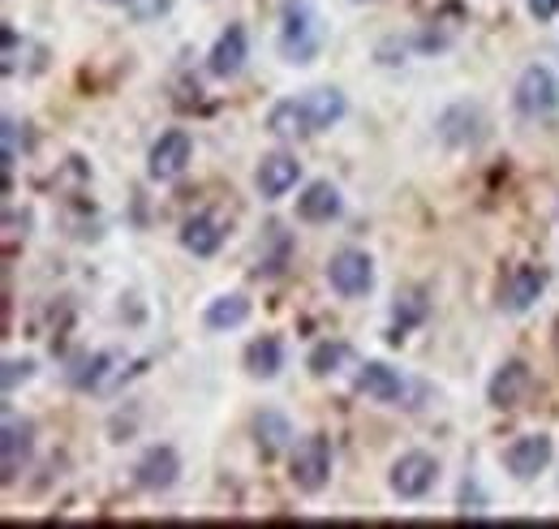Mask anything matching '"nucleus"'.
<instances>
[{"instance_id":"nucleus-1","label":"nucleus","mask_w":559,"mask_h":529,"mask_svg":"<svg viewBox=\"0 0 559 529\" xmlns=\"http://www.w3.org/2000/svg\"><path fill=\"white\" fill-rule=\"evenodd\" d=\"M323 48V22L319 13L310 9V0H288L284 4V26H280V52L293 61V66H306L314 61Z\"/></svg>"},{"instance_id":"nucleus-2","label":"nucleus","mask_w":559,"mask_h":529,"mask_svg":"<svg viewBox=\"0 0 559 529\" xmlns=\"http://www.w3.org/2000/svg\"><path fill=\"white\" fill-rule=\"evenodd\" d=\"M516 113L521 117H551L559 108V82H556V73L547 66H530L525 73H521V82H516Z\"/></svg>"},{"instance_id":"nucleus-3","label":"nucleus","mask_w":559,"mask_h":529,"mask_svg":"<svg viewBox=\"0 0 559 529\" xmlns=\"http://www.w3.org/2000/svg\"><path fill=\"white\" fill-rule=\"evenodd\" d=\"M328 478H332V444L323 435L301 439L297 452H293V482H297V491L314 495V491L328 486Z\"/></svg>"},{"instance_id":"nucleus-4","label":"nucleus","mask_w":559,"mask_h":529,"mask_svg":"<svg viewBox=\"0 0 559 529\" xmlns=\"http://www.w3.org/2000/svg\"><path fill=\"white\" fill-rule=\"evenodd\" d=\"M190 155H194V142H190L186 130L159 133V142H155L151 155H146V173H151L155 181H177V177L190 168Z\"/></svg>"},{"instance_id":"nucleus-5","label":"nucleus","mask_w":559,"mask_h":529,"mask_svg":"<svg viewBox=\"0 0 559 529\" xmlns=\"http://www.w3.org/2000/svg\"><path fill=\"white\" fill-rule=\"evenodd\" d=\"M388 482H392V491L401 499H421V495L435 491L439 465H435V457H426V452H409V457H401V461L392 465V478Z\"/></svg>"},{"instance_id":"nucleus-6","label":"nucleus","mask_w":559,"mask_h":529,"mask_svg":"<svg viewBox=\"0 0 559 529\" xmlns=\"http://www.w3.org/2000/svg\"><path fill=\"white\" fill-rule=\"evenodd\" d=\"M328 280H332V289H336L341 297H361V293H370V284H374V263H370V255H361V250H341V255L328 263Z\"/></svg>"},{"instance_id":"nucleus-7","label":"nucleus","mask_w":559,"mask_h":529,"mask_svg":"<svg viewBox=\"0 0 559 529\" xmlns=\"http://www.w3.org/2000/svg\"><path fill=\"white\" fill-rule=\"evenodd\" d=\"M503 465H508V473L521 478V482L538 478V473L551 465V439H547V435H521L516 444H508Z\"/></svg>"},{"instance_id":"nucleus-8","label":"nucleus","mask_w":559,"mask_h":529,"mask_svg":"<svg viewBox=\"0 0 559 529\" xmlns=\"http://www.w3.org/2000/svg\"><path fill=\"white\" fill-rule=\"evenodd\" d=\"M297 177H301V164H297V155H267L263 164H259V173H254V186H259V195L263 199H284L293 186H297Z\"/></svg>"},{"instance_id":"nucleus-9","label":"nucleus","mask_w":559,"mask_h":529,"mask_svg":"<svg viewBox=\"0 0 559 529\" xmlns=\"http://www.w3.org/2000/svg\"><path fill=\"white\" fill-rule=\"evenodd\" d=\"M31 439H35V426L4 413V439H0V457H4V482H13L22 473V465L31 457Z\"/></svg>"},{"instance_id":"nucleus-10","label":"nucleus","mask_w":559,"mask_h":529,"mask_svg":"<svg viewBox=\"0 0 559 529\" xmlns=\"http://www.w3.org/2000/svg\"><path fill=\"white\" fill-rule=\"evenodd\" d=\"M525 392H530V366H525V362H503L487 388V397L495 409H512V404H521Z\"/></svg>"},{"instance_id":"nucleus-11","label":"nucleus","mask_w":559,"mask_h":529,"mask_svg":"<svg viewBox=\"0 0 559 529\" xmlns=\"http://www.w3.org/2000/svg\"><path fill=\"white\" fill-rule=\"evenodd\" d=\"M177 473H181V461H177L173 448H151L139 461V469H134L142 491H168L177 482Z\"/></svg>"},{"instance_id":"nucleus-12","label":"nucleus","mask_w":559,"mask_h":529,"mask_svg":"<svg viewBox=\"0 0 559 529\" xmlns=\"http://www.w3.org/2000/svg\"><path fill=\"white\" fill-rule=\"evenodd\" d=\"M543 289H547V275H543L538 267H516V271L508 275V284H503V306H508L512 315H521V310H530V306L543 297Z\"/></svg>"},{"instance_id":"nucleus-13","label":"nucleus","mask_w":559,"mask_h":529,"mask_svg":"<svg viewBox=\"0 0 559 529\" xmlns=\"http://www.w3.org/2000/svg\"><path fill=\"white\" fill-rule=\"evenodd\" d=\"M357 392L370 400H383V404H392V400L405 397V379L392 371V366H383V362H366L361 366V375H357Z\"/></svg>"},{"instance_id":"nucleus-14","label":"nucleus","mask_w":559,"mask_h":529,"mask_svg":"<svg viewBox=\"0 0 559 529\" xmlns=\"http://www.w3.org/2000/svg\"><path fill=\"white\" fill-rule=\"evenodd\" d=\"M241 66H246V31L241 26H228L215 39V48H211L207 69L215 78H233V73H241Z\"/></svg>"},{"instance_id":"nucleus-15","label":"nucleus","mask_w":559,"mask_h":529,"mask_svg":"<svg viewBox=\"0 0 559 529\" xmlns=\"http://www.w3.org/2000/svg\"><path fill=\"white\" fill-rule=\"evenodd\" d=\"M297 215H301L306 224H328V220H336V215H341V195H336V186H332V181L306 186V195L297 199Z\"/></svg>"},{"instance_id":"nucleus-16","label":"nucleus","mask_w":559,"mask_h":529,"mask_svg":"<svg viewBox=\"0 0 559 529\" xmlns=\"http://www.w3.org/2000/svg\"><path fill=\"white\" fill-rule=\"evenodd\" d=\"M267 130L276 133V138H306V133H314L306 99H280L276 108L267 113Z\"/></svg>"},{"instance_id":"nucleus-17","label":"nucleus","mask_w":559,"mask_h":529,"mask_svg":"<svg viewBox=\"0 0 559 529\" xmlns=\"http://www.w3.org/2000/svg\"><path fill=\"white\" fill-rule=\"evenodd\" d=\"M181 246H186L194 259H211V255L224 246V228H219L211 215H194V220H186V228H181Z\"/></svg>"},{"instance_id":"nucleus-18","label":"nucleus","mask_w":559,"mask_h":529,"mask_svg":"<svg viewBox=\"0 0 559 529\" xmlns=\"http://www.w3.org/2000/svg\"><path fill=\"white\" fill-rule=\"evenodd\" d=\"M301 99H306V108H310L314 133L332 130V126L345 117V95H341L336 86H319V91H310V95H301Z\"/></svg>"},{"instance_id":"nucleus-19","label":"nucleus","mask_w":559,"mask_h":529,"mask_svg":"<svg viewBox=\"0 0 559 529\" xmlns=\"http://www.w3.org/2000/svg\"><path fill=\"white\" fill-rule=\"evenodd\" d=\"M246 319H250V302H246L241 293L215 297L207 306V315H203V324H207L211 331H233V328H241Z\"/></svg>"},{"instance_id":"nucleus-20","label":"nucleus","mask_w":559,"mask_h":529,"mask_svg":"<svg viewBox=\"0 0 559 529\" xmlns=\"http://www.w3.org/2000/svg\"><path fill=\"white\" fill-rule=\"evenodd\" d=\"M280 366H284V349H280L276 336H263L246 349V371L254 379H272V375H280Z\"/></svg>"},{"instance_id":"nucleus-21","label":"nucleus","mask_w":559,"mask_h":529,"mask_svg":"<svg viewBox=\"0 0 559 529\" xmlns=\"http://www.w3.org/2000/svg\"><path fill=\"white\" fill-rule=\"evenodd\" d=\"M254 431H259V448L267 452V457H276L280 448L293 439V431H288V422L280 418V413H272V409H263L259 418H254Z\"/></svg>"},{"instance_id":"nucleus-22","label":"nucleus","mask_w":559,"mask_h":529,"mask_svg":"<svg viewBox=\"0 0 559 529\" xmlns=\"http://www.w3.org/2000/svg\"><path fill=\"white\" fill-rule=\"evenodd\" d=\"M345 357H349V344H341V340H323V344L310 353V371H314V375H332V371H341Z\"/></svg>"},{"instance_id":"nucleus-23","label":"nucleus","mask_w":559,"mask_h":529,"mask_svg":"<svg viewBox=\"0 0 559 529\" xmlns=\"http://www.w3.org/2000/svg\"><path fill=\"white\" fill-rule=\"evenodd\" d=\"M0 133H4V168H13V164H17V155L26 151V133H22V126H17L13 117L4 121V130Z\"/></svg>"},{"instance_id":"nucleus-24","label":"nucleus","mask_w":559,"mask_h":529,"mask_svg":"<svg viewBox=\"0 0 559 529\" xmlns=\"http://www.w3.org/2000/svg\"><path fill=\"white\" fill-rule=\"evenodd\" d=\"M108 366H112V357H108V353H99V357H91V362L82 366L86 375H73V384H78V388H99V379H104V371H108Z\"/></svg>"},{"instance_id":"nucleus-25","label":"nucleus","mask_w":559,"mask_h":529,"mask_svg":"<svg viewBox=\"0 0 559 529\" xmlns=\"http://www.w3.org/2000/svg\"><path fill=\"white\" fill-rule=\"evenodd\" d=\"M126 4H130V17H134V22H155V17L168 13L173 0H126Z\"/></svg>"},{"instance_id":"nucleus-26","label":"nucleus","mask_w":559,"mask_h":529,"mask_svg":"<svg viewBox=\"0 0 559 529\" xmlns=\"http://www.w3.org/2000/svg\"><path fill=\"white\" fill-rule=\"evenodd\" d=\"M31 371H35V362H4V379H0V384H4V392H13Z\"/></svg>"},{"instance_id":"nucleus-27","label":"nucleus","mask_w":559,"mask_h":529,"mask_svg":"<svg viewBox=\"0 0 559 529\" xmlns=\"http://www.w3.org/2000/svg\"><path fill=\"white\" fill-rule=\"evenodd\" d=\"M525 4H530V13L543 17V22H551V17L559 13V0H525Z\"/></svg>"},{"instance_id":"nucleus-28","label":"nucleus","mask_w":559,"mask_h":529,"mask_svg":"<svg viewBox=\"0 0 559 529\" xmlns=\"http://www.w3.org/2000/svg\"><path fill=\"white\" fill-rule=\"evenodd\" d=\"M104 4H126V0H104Z\"/></svg>"}]
</instances>
